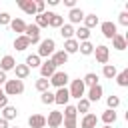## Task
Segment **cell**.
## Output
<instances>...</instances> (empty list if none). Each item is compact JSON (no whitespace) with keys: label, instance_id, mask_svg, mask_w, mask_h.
<instances>
[{"label":"cell","instance_id":"c3c4849f","mask_svg":"<svg viewBox=\"0 0 128 128\" xmlns=\"http://www.w3.org/2000/svg\"><path fill=\"white\" fill-rule=\"evenodd\" d=\"M102 128H112V126H102Z\"/></svg>","mask_w":128,"mask_h":128},{"label":"cell","instance_id":"2e32d148","mask_svg":"<svg viewBox=\"0 0 128 128\" xmlns=\"http://www.w3.org/2000/svg\"><path fill=\"white\" fill-rule=\"evenodd\" d=\"M52 62H54V66L58 68V66H62V64H66L68 62V54L64 52V50H56L54 54H52V58H50Z\"/></svg>","mask_w":128,"mask_h":128},{"label":"cell","instance_id":"603a6c76","mask_svg":"<svg viewBox=\"0 0 128 128\" xmlns=\"http://www.w3.org/2000/svg\"><path fill=\"white\" fill-rule=\"evenodd\" d=\"M64 52L70 56L74 52H78V40L76 38H70V40H64Z\"/></svg>","mask_w":128,"mask_h":128},{"label":"cell","instance_id":"f1b7e54d","mask_svg":"<svg viewBox=\"0 0 128 128\" xmlns=\"http://www.w3.org/2000/svg\"><path fill=\"white\" fill-rule=\"evenodd\" d=\"M112 46H114L116 50H126V36L116 34V36L112 38Z\"/></svg>","mask_w":128,"mask_h":128},{"label":"cell","instance_id":"74e56055","mask_svg":"<svg viewBox=\"0 0 128 128\" xmlns=\"http://www.w3.org/2000/svg\"><path fill=\"white\" fill-rule=\"evenodd\" d=\"M40 100H42V104H54V92H50V90L42 92Z\"/></svg>","mask_w":128,"mask_h":128},{"label":"cell","instance_id":"60d3db41","mask_svg":"<svg viewBox=\"0 0 128 128\" xmlns=\"http://www.w3.org/2000/svg\"><path fill=\"white\" fill-rule=\"evenodd\" d=\"M62 124H64V128H78L76 118H62Z\"/></svg>","mask_w":128,"mask_h":128},{"label":"cell","instance_id":"ee69618b","mask_svg":"<svg viewBox=\"0 0 128 128\" xmlns=\"http://www.w3.org/2000/svg\"><path fill=\"white\" fill-rule=\"evenodd\" d=\"M4 106H8V96H6L4 90L0 88V108H4Z\"/></svg>","mask_w":128,"mask_h":128},{"label":"cell","instance_id":"ac0fdd59","mask_svg":"<svg viewBox=\"0 0 128 128\" xmlns=\"http://www.w3.org/2000/svg\"><path fill=\"white\" fill-rule=\"evenodd\" d=\"M68 18H70V24H78L84 20V10L82 8H72L68 12Z\"/></svg>","mask_w":128,"mask_h":128},{"label":"cell","instance_id":"d4e9b609","mask_svg":"<svg viewBox=\"0 0 128 128\" xmlns=\"http://www.w3.org/2000/svg\"><path fill=\"white\" fill-rule=\"evenodd\" d=\"M116 112L114 110H104L102 112V122H104V126H112L114 122H116Z\"/></svg>","mask_w":128,"mask_h":128},{"label":"cell","instance_id":"bcb514c9","mask_svg":"<svg viewBox=\"0 0 128 128\" xmlns=\"http://www.w3.org/2000/svg\"><path fill=\"white\" fill-rule=\"evenodd\" d=\"M6 80H8L6 72H2V70H0V86H2V84H6Z\"/></svg>","mask_w":128,"mask_h":128},{"label":"cell","instance_id":"ba28073f","mask_svg":"<svg viewBox=\"0 0 128 128\" xmlns=\"http://www.w3.org/2000/svg\"><path fill=\"white\" fill-rule=\"evenodd\" d=\"M46 124H48L50 128L62 126V112H60V110H52V112L48 114V118H46Z\"/></svg>","mask_w":128,"mask_h":128},{"label":"cell","instance_id":"8992f818","mask_svg":"<svg viewBox=\"0 0 128 128\" xmlns=\"http://www.w3.org/2000/svg\"><path fill=\"white\" fill-rule=\"evenodd\" d=\"M52 86H56V88H64L66 86V82H68V74L64 72V70H56L52 76H50V80H48Z\"/></svg>","mask_w":128,"mask_h":128},{"label":"cell","instance_id":"8d00e7d4","mask_svg":"<svg viewBox=\"0 0 128 128\" xmlns=\"http://www.w3.org/2000/svg\"><path fill=\"white\" fill-rule=\"evenodd\" d=\"M38 28H44V26H48V16H46V12H42V14H36V22H34Z\"/></svg>","mask_w":128,"mask_h":128},{"label":"cell","instance_id":"ab89813d","mask_svg":"<svg viewBox=\"0 0 128 128\" xmlns=\"http://www.w3.org/2000/svg\"><path fill=\"white\" fill-rule=\"evenodd\" d=\"M10 20H12V16L8 12H0V26H8Z\"/></svg>","mask_w":128,"mask_h":128},{"label":"cell","instance_id":"9a60e30c","mask_svg":"<svg viewBox=\"0 0 128 128\" xmlns=\"http://www.w3.org/2000/svg\"><path fill=\"white\" fill-rule=\"evenodd\" d=\"M46 16H48V26H52V28H60L64 24V18L56 12H46Z\"/></svg>","mask_w":128,"mask_h":128},{"label":"cell","instance_id":"ffe728a7","mask_svg":"<svg viewBox=\"0 0 128 128\" xmlns=\"http://www.w3.org/2000/svg\"><path fill=\"white\" fill-rule=\"evenodd\" d=\"M14 74H16V78H18V80H24V78H28L30 68H28L26 64H16V66H14Z\"/></svg>","mask_w":128,"mask_h":128},{"label":"cell","instance_id":"1f68e13d","mask_svg":"<svg viewBox=\"0 0 128 128\" xmlns=\"http://www.w3.org/2000/svg\"><path fill=\"white\" fill-rule=\"evenodd\" d=\"M102 74H104V78H110V80H112V78H116L118 72H116V66H114V64H104Z\"/></svg>","mask_w":128,"mask_h":128},{"label":"cell","instance_id":"7a4b0ae2","mask_svg":"<svg viewBox=\"0 0 128 128\" xmlns=\"http://www.w3.org/2000/svg\"><path fill=\"white\" fill-rule=\"evenodd\" d=\"M56 52V42L52 40V38H44V40H40V46H38V56L42 58H48V56H52Z\"/></svg>","mask_w":128,"mask_h":128},{"label":"cell","instance_id":"e0dca14e","mask_svg":"<svg viewBox=\"0 0 128 128\" xmlns=\"http://www.w3.org/2000/svg\"><path fill=\"white\" fill-rule=\"evenodd\" d=\"M14 66H16V60H14V56H10V54H6V56L0 60V70H2V72L14 70Z\"/></svg>","mask_w":128,"mask_h":128},{"label":"cell","instance_id":"681fc988","mask_svg":"<svg viewBox=\"0 0 128 128\" xmlns=\"http://www.w3.org/2000/svg\"><path fill=\"white\" fill-rule=\"evenodd\" d=\"M16 128H18V126H16Z\"/></svg>","mask_w":128,"mask_h":128},{"label":"cell","instance_id":"7402d4cb","mask_svg":"<svg viewBox=\"0 0 128 128\" xmlns=\"http://www.w3.org/2000/svg\"><path fill=\"white\" fill-rule=\"evenodd\" d=\"M28 46H30V40H28V38H26L24 34H22V36H16V38H14V48H16V50H20V52H22V50H26Z\"/></svg>","mask_w":128,"mask_h":128},{"label":"cell","instance_id":"7dc6e473","mask_svg":"<svg viewBox=\"0 0 128 128\" xmlns=\"http://www.w3.org/2000/svg\"><path fill=\"white\" fill-rule=\"evenodd\" d=\"M0 128H10V126H8V122H6L4 118H0Z\"/></svg>","mask_w":128,"mask_h":128},{"label":"cell","instance_id":"d590c367","mask_svg":"<svg viewBox=\"0 0 128 128\" xmlns=\"http://www.w3.org/2000/svg\"><path fill=\"white\" fill-rule=\"evenodd\" d=\"M78 116V112H76V106H72V104H66L64 106V114H62V118H76Z\"/></svg>","mask_w":128,"mask_h":128},{"label":"cell","instance_id":"44dd1931","mask_svg":"<svg viewBox=\"0 0 128 128\" xmlns=\"http://www.w3.org/2000/svg\"><path fill=\"white\" fill-rule=\"evenodd\" d=\"M16 116H18V110H16L14 106H4V108H2V116H0V118H4L6 122L14 120Z\"/></svg>","mask_w":128,"mask_h":128},{"label":"cell","instance_id":"e575fe53","mask_svg":"<svg viewBox=\"0 0 128 128\" xmlns=\"http://www.w3.org/2000/svg\"><path fill=\"white\" fill-rule=\"evenodd\" d=\"M48 88H50V82H48V78H42V76H40V78L36 80V90H38V92H46Z\"/></svg>","mask_w":128,"mask_h":128},{"label":"cell","instance_id":"cb8c5ba5","mask_svg":"<svg viewBox=\"0 0 128 128\" xmlns=\"http://www.w3.org/2000/svg\"><path fill=\"white\" fill-rule=\"evenodd\" d=\"M78 50H80L82 56H90V54L94 52V44H92L90 40H86V42H78Z\"/></svg>","mask_w":128,"mask_h":128},{"label":"cell","instance_id":"7bdbcfd3","mask_svg":"<svg viewBox=\"0 0 128 128\" xmlns=\"http://www.w3.org/2000/svg\"><path fill=\"white\" fill-rule=\"evenodd\" d=\"M118 22H120L122 26H128V12H120V14H118Z\"/></svg>","mask_w":128,"mask_h":128},{"label":"cell","instance_id":"f35d334b","mask_svg":"<svg viewBox=\"0 0 128 128\" xmlns=\"http://www.w3.org/2000/svg\"><path fill=\"white\" fill-rule=\"evenodd\" d=\"M106 104H108V110H114V108H118V106H120V98L112 94V96H108Z\"/></svg>","mask_w":128,"mask_h":128},{"label":"cell","instance_id":"d6a6232c","mask_svg":"<svg viewBox=\"0 0 128 128\" xmlns=\"http://www.w3.org/2000/svg\"><path fill=\"white\" fill-rule=\"evenodd\" d=\"M76 112H82V114H88L90 112V102L86 98H80L78 104H76Z\"/></svg>","mask_w":128,"mask_h":128},{"label":"cell","instance_id":"30bf717a","mask_svg":"<svg viewBox=\"0 0 128 128\" xmlns=\"http://www.w3.org/2000/svg\"><path fill=\"white\" fill-rule=\"evenodd\" d=\"M54 72H56V66H54V62H52L50 58L40 64V74H42V78H50Z\"/></svg>","mask_w":128,"mask_h":128},{"label":"cell","instance_id":"484cf974","mask_svg":"<svg viewBox=\"0 0 128 128\" xmlns=\"http://www.w3.org/2000/svg\"><path fill=\"white\" fill-rule=\"evenodd\" d=\"M100 24V20H98V16L96 14H84V28H94V26H98Z\"/></svg>","mask_w":128,"mask_h":128},{"label":"cell","instance_id":"f6af8a7d","mask_svg":"<svg viewBox=\"0 0 128 128\" xmlns=\"http://www.w3.org/2000/svg\"><path fill=\"white\" fill-rule=\"evenodd\" d=\"M64 4H66L70 10H72V8H76V0H64Z\"/></svg>","mask_w":128,"mask_h":128},{"label":"cell","instance_id":"5bb4252c","mask_svg":"<svg viewBox=\"0 0 128 128\" xmlns=\"http://www.w3.org/2000/svg\"><path fill=\"white\" fill-rule=\"evenodd\" d=\"M96 124H98V116L88 112V114H84V118L80 122V128H96Z\"/></svg>","mask_w":128,"mask_h":128},{"label":"cell","instance_id":"277c9868","mask_svg":"<svg viewBox=\"0 0 128 128\" xmlns=\"http://www.w3.org/2000/svg\"><path fill=\"white\" fill-rule=\"evenodd\" d=\"M24 36L30 40V44H40V28L36 24H26Z\"/></svg>","mask_w":128,"mask_h":128},{"label":"cell","instance_id":"83f0119b","mask_svg":"<svg viewBox=\"0 0 128 128\" xmlns=\"http://www.w3.org/2000/svg\"><path fill=\"white\" fill-rule=\"evenodd\" d=\"M74 36H76V40H78V42H86V40L90 38V30H88V28H84V26H80L78 30H74Z\"/></svg>","mask_w":128,"mask_h":128},{"label":"cell","instance_id":"d6986e66","mask_svg":"<svg viewBox=\"0 0 128 128\" xmlns=\"http://www.w3.org/2000/svg\"><path fill=\"white\" fill-rule=\"evenodd\" d=\"M8 26H10L14 32H18V36H22V34H24V28H26V22H24L22 18H12Z\"/></svg>","mask_w":128,"mask_h":128},{"label":"cell","instance_id":"836d02e7","mask_svg":"<svg viewBox=\"0 0 128 128\" xmlns=\"http://www.w3.org/2000/svg\"><path fill=\"white\" fill-rule=\"evenodd\" d=\"M116 82H118V86L126 88V86H128V70H122V72H118V74H116Z\"/></svg>","mask_w":128,"mask_h":128},{"label":"cell","instance_id":"4316f807","mask_svg":"<svg viewBox=\"0 0 128 128\" xmlns=\"http://www.w3.org/2000/svg\"><path fill=\"white\" fill-rule=\"evenodd\" d=\"M60 34H62L64 40L74 38V26H72V24H62V26H60Z\"/></svg>","mask_w":128,"mask_h":128},{"label":"cell","instance_id":"8fae6325","mask_svg":"<svg viewBox=\"0 0 128 128\" xmlns=\"http://www.w3.org/2000/svg\"><path fill=\"white\" fill-rule=\"evenodd\" d=\"M68 100H70V92H68V88L64 86V88H58L56 90V94H54V104H68Z\"/></svg>","mask_w":128,"mask_h":128},{"label":"cell","instance_id":"6da1fadb","mask_svg":"<svg viewBox=\"0 0 128 128\" xmlns=\"http://www.w3.org/2000/svg\"><path fill=\"white\" fill-rule=\"evenodd\" d=\"M2 90H4L6 96H18V94L24 92V82L18 80V78H14V80H6V84H4Z\"/></svg>","mask_w":128,"mask_h":128},{"label":"cell","instance_id":"9c48e42d","mask_svg":"<svg viewBox=\"0 0 128 128\" xmlns=\"http://www.w3.org/2000/svg\"><path fill=\"white\" fill-rule=\"evenodd\" d=\"M16 4H18V8H20L24 14H30V16L36 14V4H34V0H18Z\"/></svg>","mask_w":128,"mask_h":128},{"label":"cell","instance_id":"7c38bea8","mask_svg":"<svg viewBox=\"0 0 128 128\" xmlns=\"http://www.w3.org/2000/svg\"><path fill=\"white\" fill-rule=\"evenodd\" d=\"M28 126H30V128H44V126H46V116H42V114H32V116H28Z\"/></svg>","mask_w":128,"mask_h":128},{"label":"cell","instance_id":"5b68a950","mask_svg":"<svg viewBox=\"0 0 128 128\" xmlns=\"http://www.w3.org/2000/svg\"><path fill=\"white\" fill-rule=\"evenodd\" d=\"M92 54L96 56V62H100V64H108L110 48H108V46H104V44H100V46H94V52H92Z\"/></svg>","mask_w":128,"mask_h":128},{"label":"cell","instance_id":"f546056e","mask_svg":"<svg viewBox=\"0 0 128 128\" xmlns=\"http://www.w3.org/2000/svg\"><path fill=\"white\" fill-rule=\"evenodd\" d=\"M82 82H84V86H96L98 84V74H94V72H88L84 78H82Z\"/></svg>","mask_w":128,"mask_h":128},{"label":"cell","instance_id":"52a82bcc","mask_svg":"<svg viewBox=\"0 0 128 128\" xmlns=\"http://www.w3.org/2000/svg\"><path fill=\"white\" fill-rule=\"evenodd\" d=\"M100 30H102V34H104V38H114L118 32H116V24L114 22H110V20H106V22H102L100 24Z\"/></svg>","mask_w":128,"mask_h":128},{"label":"cell","instance_id":"4dcf8cb0","mask_svg":"<svg viewBox=\"0 0 128 128\" xmlns=\"http://www.w3.org/2000/svg\"><path fill=\"white\" fill-rule=\"evenodd\" d=\"M28 68H36V66H40L42 62H40V56L38 54H30V56H26V62H24Z\"/></svg>","mask_w":128,"mask_h":128},{"label":"cell","instance_id":"4fadbf2b","mask_svg":"<svg viewBox=\"0 0 128 128\" xmlns=\"http://www.w3.org/2000/svg\"><path fill=\"white\" fill-rule=\"evenodd\" d=\"M100 98H102V86H100V84L90 86V88H88V98H86V100H88V102H98Z\"/></svg>","mask_w":128,"mask_h":128},{"label":"cell","instance_id":"b9f144b4","mask_svg":"<svg viewBox=\"0 0 128 128\" xmlns=\"http://www.w3.org/2000/svg\"><path fill=\"white\" fill-rule=\"evenodd\" d=\"M34 4H36V14H42L44 8H46V2L44 0H34Z\"/></svg>","mask_w":128,"mask_h":128},{"label":"cell","instance_id":"3957f363","mask_svg":"<svg viewBox=\"0 0 128 128\" xmlns=\"http://www.w3.org/2000/svg\"><path fill=\"white\" fill-rule=\"evenodd\" d=\"M84 90H86V86H84V82L80 80V78H76V80H72V84H70V98H76V100H80V98H84Z\"/></svg>","mask_w":128,"mask_h":128}]
</instances>
